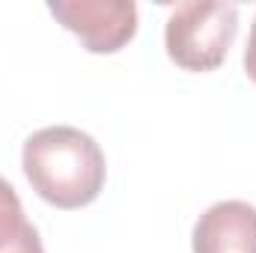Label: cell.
I'll list each match as a JSON object with an SVG mask.
<instances>
[{
  "label": "cell",
  "mask_w": 256,
  "mask_h": 253,
  "mask_svg": "<svg viewBox=\"0 0 256 253\" xmlns=\"http://www.w3.org/2000/svg\"><path fill=\"white\" fill-rule=\"evenodd\" d=\"M21 167L33 190L57 208L90 206L108 179L102 146L86 131L72 126L33 131L24 140Z\"/></svg>",
  "instance_id": "1"
},
{
  "label": "cell",
  "mask_w": 256,
  "mask_h": 253,
  "mask_svg": "<svg viewBox=\"0 0 256 253\" xmlns=\"http://www.w3.org/2000/svg\"><path fill=\"white\" fill-rule=\"evenodd\" d=\"M236 33H238L236 3H220V0L176 3L164 27L167 57L185 72H214L226 60Z\"/></svg>",
  "instance_id": "2"
},
{
  "label": "cell",
  "mask_w": 256,
  "mask_h": 253,
  "mask_svg": "<svg viewBox=\"0 0 256 253\" xmlns=\"http://www.w3.org/2000/svg\"><path fill=\"white\" fill-rule=\"evenodd\" d=\"M48 9L90 54H116L137 33V6L131 0H57Z\"/></svg>",
  "instance_id": "3"
},
{
  "label": "cell",
  "mask_w": 256,
  "mask_h": 253,
  "mask_svg": "<svg viewBox=\"0 0 256 253\" xmlns=\"http://www.w3.org/2000/svg\"><path fill=\"white\" fill-rule=\"evenodd\" d=\"M194 253H256V206L244 200L208 206L194 226Z\"/></svg>",
  "instance_id": "4"
},
{
  "label": "cell",
  "mask_w": 256,
  "mask_h": 253,
  "mask_svg": "<svg viewBox=\"0 0 256 253\" xmlns=\"http://www.w3.org/2000/svg\"><path fill=\"white\" fill-rule=\"evenodd\" d=\"M0 253H45L36 226L24 218L15 188L0 176Z\"/></svg>",
  "instance_id": "5"
},
{
  "label": "cell",
  "mask_w": 256,
  "mask_h": 253,
  "mask_svg": "<svg viewBox=\"0 0 256 253\" xmlns=\"http://www.w3.org/2000/svg\"><path fill=\"white\" fill-rule=\"evenodd\" d=\"M244 72L256 84V18L250 24V36H248V51H244Z\"/></svg>",
  "instance_id": "6"
}]
</instances>
